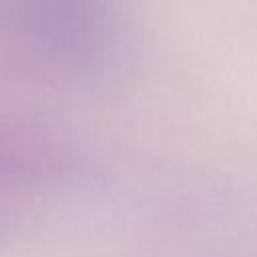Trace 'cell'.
<instances>
[{"label":"cell","mask_w":257,"mask_h":257,"mask_svg":"<svg viewBox=\"0 0 257 257\" xmlns=\"http://www.w3.org/2000/svg\"><path fill=\"white\" fill-rule=\"evenodd\" d=\"M38 173V165L0 128V187L16 185Z\"/></svg>","instance_id":"6da1fadb"}]
</instances>
